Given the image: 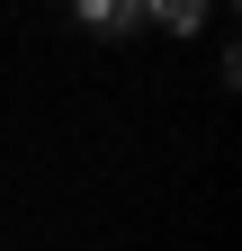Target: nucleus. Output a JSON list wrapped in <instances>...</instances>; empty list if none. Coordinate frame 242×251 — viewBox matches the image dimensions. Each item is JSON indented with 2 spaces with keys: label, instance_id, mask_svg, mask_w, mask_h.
Listing matches in <instances>:
<instances>
[{
  "label": "nucleus",
  "instance_id": "obj_1",
  "mask_svg": "<svg viewBox=\"0 0 242 251\" xmlns=\"http://www.w3.org/2000/svg\"><path fill=\"white\" fill-rule=\"evenodd\" d=\"M135 9H144V27H170V36H197L216 0H135Z\"/></svg>",
  "mask_w": 242,
  "mask_h": 251
},
{
  "label": "nucleus",
  "instance_id": "obj_2",
  "mask_svg": "<svg viewBox=\"0 0 242 251\" xmlns=\"http://www.w3.org/2000/svg\"><path fill=\"white\" fill-rule=\"evenodd\" d=\"M72 18L90 27V36H126V27H144L135 0H72Z\"/></svg>",
  "mask_w": 242,
  "mask_h": 251
}]
</instances>
